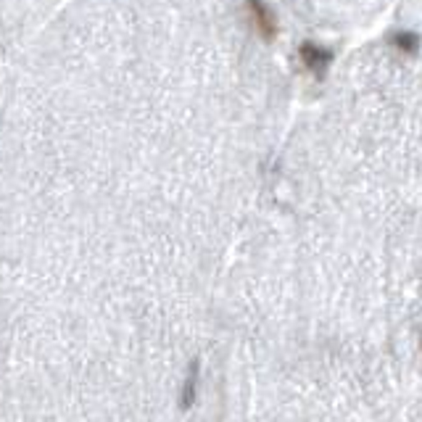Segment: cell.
I'll use <instances>...</instances> for the list:
<instances>
[{"label": "cell", "mask_w": 422, "mask_h": 422, "mask_svg": "<svg viewBox=\"0 0 422 422\" xmlns=\"http://www.w3.org/2000/svg\"><path fill=\"white\" fill-rule=\"evenodd\" d=\"M246 11L251 16V24L258 32L264 43H272L277 37V16L264 0H246Z\"/></svg>", "instance_id": "1"}, {"label": "cell", "mask_w": 422, "mask_h": 422, "mask_svg": "<svg viewBox=\"0 0 422 422\" xmlns=\"http://www.w3.org/2000/svg\"><path fill=\"white\" fill-rule=\"evenodd\" d=\"M298 56H301V64L306 66V69L314 74V77H325V71L330 69V64H333V59H336V53L330 51V48H325V45H317V43H301V48H298Z\"/></svg>", "instance_id": "2"}, {"label": "cell", "mask_w": 422, "mask_h": 422, "mask_svg": "<svg viewBox=\"0 0 422 422\" xmlns=\"http://www.w3.org/2000/svg\"><path fill=\"white\" fill-rule=\"evenodd\" d=\"M199 380H201V359H193L185 372V383H182L180 391V409L182 412H190L196 398H199Z\"/></svg>", "instance_id": "3"}, {"label": "cell", "mask_w": 422, "mask_h": 422, "mask_svg": "<svg viewBox=\"0 0 422 422\" xmlns=\"http://www.w3.org/2000/svg\"><path fill=\"white\" fill-rule=\"evenodd\" d=\"M388 43L393 45L396 51L417 53V48H420V37L414 35V32H393V35L388 37Z\"/></svg>", "instance_id": "4"}]
</instances>
